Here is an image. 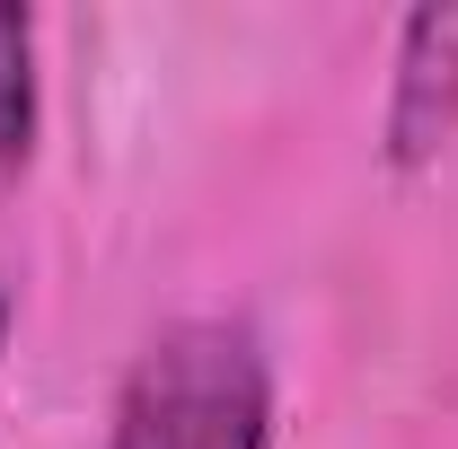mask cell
<instances>
[{
	"label": "cell",
	"mask_w": 458,
	"mask_h": 449,
	"mask_svg": "<svg viewBox=\"0 0 458 449\" xmlns=\"http://www.w3.org/2000/svg\"><path fill=\"white\" fill-rule=\"evenodd\" d=\"M274 441V379L247 326L185 318L132 361L114 396L106 449H265Z\"/></svg>",
	"instance_id": "1"
},
{
	"label": "cell",
	"mask_w": 458,
	"mask_h": 449,
	"mask_svg": "<svg viewBox=\"0 0 458 449\" xmlns=\"http://www.w3.org/2000/svg\"><path fill=\"white\" fill-rule=\"evenodd\" d=\"M36 159V18L0 0V203Z\"/></svg>",
	"instance_id": "3"
},
{
	"label": "cell",
	"mask_w": 458,
	"mask_h": 449,
	"mask_svg": "<svg viewBox=\"0 0 458 449\" xmlns=\"http://www.w3.org/2000/svg\"><path fill=\"white\" fill-rule=\"evenodd\" d=\"M458 141V0L414 9L397 36V89H388V159L432 168Z\"/></svg>",
	"instance_id": "2"
},
{
	"label": "cell",
	"mask_w": 458,
	"mask_h": 449,
	"mask_svg": "<svg viewBox=\"0 0 458 449\" xmlns=\"http://www.w3.org/2000/svg\"><path fill=\"white\" fill-rule=\"evenodd\" d=\"M0 343H9V291H0Z\"/></svg>",
	"instance_id": "4"
}]
</instances>
